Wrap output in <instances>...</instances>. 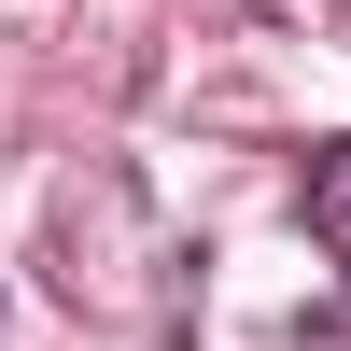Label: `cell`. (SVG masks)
<instances>
[{
	"instance_id": "obj_2",
	"label": "cell",
	"mask_w": 351,
	"mask_h": 351,
	"mask_svg": "<svg viewBox=\"0 0 351 351\" xmlns=\"http://www.w3.org/2000/svg\"><path fill=\"white\" fill-rule=\"evenodd\" d=\"M309 351H351V324H324V337H309Z\"/></svg>"
},
{
	"instance_id": "obj_1",
	"label": "cell",
	"mask_w": 351,
	"mask_h": 351,
	"mask_svg": "<svg viewBox=\"0 0 351 351\" xmlns=\"http://www.w3.org/2000/svg\"><path fill=\"white\" fill-rule=\"evenodd\" d=\"M309 239L351 267V141H324V155H309Z\"/></svg>"
}]
</instances>
